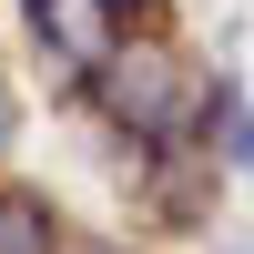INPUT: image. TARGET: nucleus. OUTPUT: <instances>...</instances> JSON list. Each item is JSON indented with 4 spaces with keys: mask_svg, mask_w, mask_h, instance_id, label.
Wrapping results in <instances>:
<instances>
[{
    "mask_svg": "<svg viewBox=\"0 0 254 254\" xmlns=\"http://www.w3.org/2000/svg\"><path fill=\"white\" fill-rule=\"evenodd\" d=\"M92 92H102V112L122 122V132L132 142H183V61L173 51H112L92 71Z\"/></svg>",
    "mask_w": 254,
    "mask_h": 254,
    "instance_id": "obj_1",
    "label": "nucleus"
},
{
    "mask_svg": "<svg viewBox=\"0 0 254 254\" xmlns=\"http://www.w3.org/2000/svg\"><path fill=\"white\" fill-rule=\"evenodd\" d=\"M31 20H41V41H51L81 81L122 51V10H112V0H31Z\"/></svg>",
    "mask_w": 254,
    "mask_h": 254,
    "instance_id": "obj_2",
    "label": "nucleus"
},
{
    "mask_svg": "<svg viewBox=\"0 0 254 254\" xmlns=\"http://www.w3.org/2000/svg\"><path fill=\"white\" fill-rule=\"evenodd\" d=\"M51 244H61V234H51V214H41V203H20V193L0 203V254H51Z\"/></svg>",
    "mask_w": 254,
    "mask_h": 254,
    "instance_id": "obj_3",
    "label": "nucleus"
},
{
    "mask_svg": "<svg viewBox=\"0 0 254 254\" xmlns=\"http://www.w3.org/2000/svg\"><path fill=\"white\" fill-rule=\"evenodd\" d=\"M112 10H122V20H153V10H163V0H112Z\"/></svg>",
    "mask_w": 254,
    "mask_h": 254,
    "instance_id": "obj_4",
    "label": "nucleus"
},
{
    "mask_svg": "<svg viewBox=\"0 0 254 254\" xmlns=\"http://www.w3.org/2000/svg\"><path fill=\"white\" fill-rule=\"evenodd\" d=\"M71 254H132V244H71Z\"/></svg>",
    "mask_w": 254,
    "mask_h": 254,
    "instance_id": "obj_5",
    "label": "nucleus"
},
{
    "mask_svg": "<svg viewBox=\"0 0 254 254\" xmlns=\"http://www.w3.org/2000/svg\"><path fill=\"white\" fill-rule=\"evenodd\" d=\"M0 142H10V92H0Z\"/></svg>",
    "mask_w": 254,
    "mask_h": 254,
    "instance_id": "obj_6",
    "label": "nucleus"
}]
</instances>
